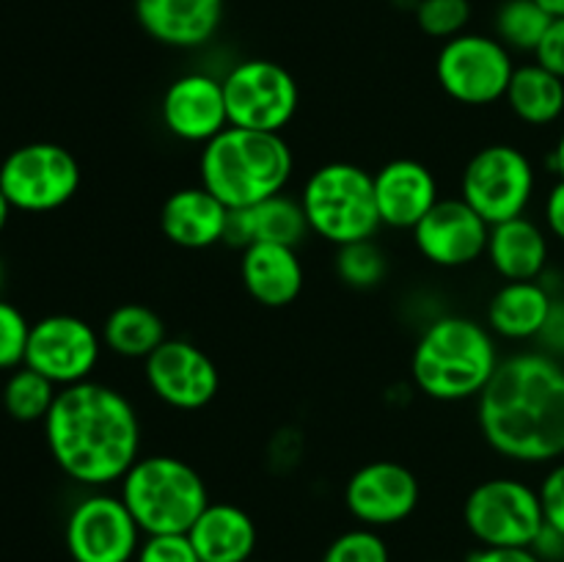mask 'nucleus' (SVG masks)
<instances>
[{
	"label": "nucleus",
	"instance_id": "obj_1",
	"mask_svg": "<svg viewBox=\"0 0 564 562\" xmlns=\"http://www.w3.org/2000/svg\"><path fill=\"white\" fill-rule=\"evenodd\" d=\"M477 422L496 455L516 463L564 457V364L549 353L501 358L477 397Z\"/></svg>",
	"mask_w": 564,
	"mask_h": 562
},
{
	"label": "nucleus",
	"instance_id": "obj_2",
	"mask_svg": "<svg viewBox=\"0 0 564 562\" xmlns=\"http://www.w3.org/2000/svg\"><path fill=\"white\" fill-rule=\"evenodd\" d=\"M42 424L55 466L86 488L121 483L141 457L135 406L99 380L61 389Z\"/></svg>",
	"mask_w": 564,
	"mask_h": 562
},
{
	"label": "nucleus",
	"instance_id": "obj_3",
	"mask_svg": "<svg viewBox=\"0 0 564 562\" xmlns=\"http://www.w3.org/2000/svg\"><path fill=\"white\" fill-rule=\"evenodd\" d=\"M501 364L496 336L479 320L441 314L424 325L411 358V375L424 397L460 402L482 395Z\"/></svg>",
	"mask_w": 564,
	"mask_h": 562
},
{
	"label": "nucleus",
	"instance_id": "obj_4",
	"mask_svg": "<svg viewBox=\"0 0 564 562\" xmlns=\"http://www.w3.org/2000/svg\"><path fill=\"white\" fill-rule=\"evenodd\" d=\"M292 171L295 158L281 132H259L231 125L204 143L198 158L202 187H207L229 209H248L284 193Z\"/></svg>",
	"mask_w": 564,
	"mask_h": 562
},
{
	"label": "nucleus",
	"instance_id": "obj_5",
	"mask_svg": "<svg viewBox=\"0 0 564 562\" xmlns=\"http://www.w3.org/2000/svg\"><path fill=\"white\" fill-rule=\"evenodd\" d=\"M119 496L143 534H187L209 505L202 474L174 455L138 457Z\"/></svg>",
	"mask_w": 564,
	"mask_h": 562
},
{
	"label": "nucleus",
	"instance_id": "obj_6",
	"mask_svg": "<svg viewBox=\"0 0 564 562\" xmlns=\"http://www.w3.org/2000/svg\"><path fill=\"white\" fill-rule=\"evenodd\" d=\"M301 204L308 229L336 248L372 240L383 226L375 202L372 174L345 160L314 169L303 185Z\"/></svg>",
	"mask_w": 564,
	"mask_h": 562
},
{
	"label": "nucleus",
	"instance_id": "obj_7",
	"mask_svg": "<svg viewBox=\"0 0 564 562\" xmlns=\"http://www.w3.org/2000/svg\"><path fill=\"white\" fill-rule=\"evenodd\" d=\"M538 187V171L523 149L490 143L474 152L460 176V198L490 226L527 215Z\"/></svg>",
	"mask_w": 564,
	"mask_h": 562
},
{
	"label": "nucleus",
	"instance_id": "obj_8",
	"mask_svg": "<svg viewBox=\"0 0 564 562\" xmlns=\"http://www.w3.org/2000/svg\"><path fill=\"white\" fill-rule=\"evenodd\" d=\"M80 163L66 147L33 141L11 149L0 163V191L20 213H53L80 187Z\"/></svg>",
	"mask_w": 564,
	"mask_h": 562
},
{
	"label": "nucleus",
	"instance_id": "obj_9",
	"mask_svg": "<svg viewBox=\"0 0 564 562\" xmlns=\"http://www.w3.org/2000/svg\"><path fill=\"white\" fill-rule=\"evenodd\" d=\"M463 521L479 545H532L545 527L540 494L516 477H490L474 485Z\"/></svg>",
	"mask_w": 564,
	"mask_h": 562
},
{
	"label": "nucleus",
	"instance_id": "obj_10",
	"mask_svg": "<svg viewBox=\"0 0 564 562\" xmlns=\"http://www.w3.org/2000/svg\"><path fill=\"white\" fill-rule=\"evenodd\" d=\"M435 75L446 97L460 105H494L507 97L516 64L512 53L496 36L460 33L441 47Z\"/></svg>",
	"mask_w": 564,
	"mask_h": 562
},
{
	"label": "nucleus",
	"instance_id": "obj_11",
	"mask_svg": "<svg viewBox=\"0 0 564 562\" xmlns=\"http://www.w3.org/2000/svg\"><path fill=\"white\" fill-rule=\"evenodd\" d=\"M224 97L229 125L259 132L284 130L301 102L290 69L268 58L240 61L224 77Z\"/></svg>",
	"mask_w": 564,
	"mask_h": 562
},
{
	"label": "nucleus",
	"instance_id": "obj_12",
	"mask_svg": "<svg viewBox=\"0 0 564 562\" xmlns=\"http://www.w3.org/2000/svg\"><path fill=\"white\" fill-rule=\"evenodd\" d=\"M141 527L113 494H88L72 507L64 543L72 562H132L141 549Z\"/></svg>",
	"mask_w": 564,
	"mask_h": 562
},
{
	"label": "nucleus",
	"instance_id": "obj_13",
	"mask_svg": "<svg viewBox=\"0 0 564 562\" xmlns=\"http://www.w3.org/2000/svg\"><path fill=\"white\" fill-rule=\"evenodd\" d=\"M102 336L75 314H47L31 325L25 367L36 369L58 389L91 380L99 364Z\"/></svg>",
	"mask_w": 564,
	"mask_h": 562
},
{
	"label": "nucleus",
	"instance_id": "obj_14",
	"mask_svg": "<svg viewBox=\"0 0 564 562\" xmlns=\"http://www.w3.org/2000/svg\"><path fill=\"white\" fill-rule=\"evenodd\" d=\"M143 375L154 397L176 411H202L220 389L215 361L187 339H165L143 361Z\"/></svg>",
	"mask_w": 564,
	"mask_h": 562
},
{
	"label": "nucleus",
	"instance_id": "obj_15",
	"mask_svg": "<svg viewBox=\"0 0 564 562\" xmlns=\"http://www.w3.org/2000/svg\"><path fill=\"white\" fill-rule=\"evenodd\" d=\"M422 499V485L416 474L397 461L364 463L347 479L345 505L364 527H394L416 512Z\"/></svg>",
	"mask_w": 564,
	"mask_h": 562
},
{
	"label": "nucleus",
	"instance_id": "obj_16",
	"mask_svg": "<svg viewBox=\"0 0 564 562\" xmlns=\"http://www.w3.org/2000/svg\"><path fill=\"white\" fill-rule=\"evenodd\" d=\"M490 224L460 196L441 198L416 226L413 242L430 264L466 268L488 251Z\"/></svg>",
	"mask_w": 564,
	"mask_h": 562
},
{
	"label": "nucleus",
	"instance_id": "obj_17",
	"mask_svg": "<svg viewBox=\"0 0 564 562\" xmlns=\"http://www.w3.org/2000/svg\"><path fill=\"white\" fill-rule=\"evenodd\" d=\"M160 119L174 138L185 143H209L229 127L224 80L202 72L182 75L165 88Z\"/></svg>",
	"mask_w": 564,
	"mask_h": 562
},
{
	"label": "nucleus",
	"instance_id": "obj_18",
	"mask_svg": "<svg viewBox=\"0 0 564 562\" xmlns=\"http://www.w3.org/2000/svg\"><path fill=\"white\" fill-rule=\"evenodd\" d=\"M380 224L391 229H411L441 202L438 180L424 163L397 158L372 174Z\"/></svg>",
	"mask_w": 564,
	"mask_h": 562
},
{
	"label": "nucleus",
	"instance_id": "obj_19",
	"mask_svg": "<svg viewBox=\"0 0 564 562\" xmlns=\"http://www.w3.org/2000/svg\"><path fill=\"white\" fill-rule=\"evenodd\" d=\"M138 25L160 44L193 50L224 22V0H135Z\"/></svg>",
	"mask_w": 564,
	"mask_h": 562
},
{
	"label": "nucleus",
	"instance_id": "obj_20",
	"mask_svg": "<svg viewBox=\"0 0 564 562\" xmlns=\"http://www.w3.org/2000/svg\"><path fill=\"white\" fill-rule=\"evenodd\" d=\"M226 220H229V207L202 185L180 187L165 198L160 209L163 235L187 251H202L224 242Z\"/></svg>",
	"mask_w": 564,
	"mask_h": 562
},
{
	"label": "nucleus",
	"instance_id": "obj_21",
	"mask_svg": "<svg viewBox=\"0 0 564 562\" xmlns=\"http://www.w3.org/2000/svg\"><path fill=\"white\" fill-rule=\"evenodd\" d=\"M240 279L248 295L268 309H284L303 292V262L297 248L253 242L242 248Z\"/></svg>",
	"mask_w": 564,
	"mask_h": 562
},
{
	"label": "nucleus",
	"instance_id": "obj_22",
	"mask_svg": "<svg viewBox=\"0 0 564 562\" xmlns=\"http://www.w3.org/2000/svg\"><path fill=\"white\" fill-rule=\"evenodd\" d=\"M308 231L312 229H308L301 198L279 193L248 209H229L224 242L235 248H248L253 242H279V246L297 248L306 240Z\"/></svg>",
	"mask_w": 564,
	"mask_h": 562
},
{
	"label": "nucleus",
	"instance_id": "obj_23",
	"mask_svg": "<svg viewBox=\"0 0 564 562\" xmlns=\"http://www.w3.org/2000/svg\"><path fill=\"white\" fill-rule=\"evenodd\" d=\"M202 562H248L257 549V523L231 501H209L187 532Z\"/></svg>",
	"mask_w": 564,
	"mask_h": 562
},
{
	"label": "nucleus",
	"instance_id": "obj_24",
	"mask_svg": "<svg viewBox=\"0 0 564 562\" xmlns=\"http://www.w3.org/2000/svg\"><path fill=\"white\" fill-rule=\"evenodd\" d=\"M488 259L505 281H538L549 270V235L527 215L490 226Z\"/></svg>",
	"mask_w": 564,
	"mask_h": 562
},
{
	"label": "nucleus",
	"instance_id": "obj_25",
	"mask_svg": "<svg viewBox=\"0 0 564 562\" xmlns=\"http://www.w3.org/2000/svg\"><path fill=\"white\" fill-rule=\"evenodd\" d=\"M554 292L543 281H505L488 303V328L510 342L538 339L549 320Z\"/></svg>",
	"mask_w": 564,
	"mask_h": 562
},
{
	"label": "nucleus",
	"instance_id": "obj_26",
	"mask_svg": "<svg viewBox=\"0 0 564 562\" xmlns=\"http://www.w3.org/2000/svg\"><path fill=\"white\" fill-rule=\"evenodd\" d=\"M507 105L529 127H549L564 114V80L540 64L516 66Z\"/></svg>",
	"mask_w": 564,
	"mask_h": 562
},
{
	"label": "nucleus",
	"instance_id": "obj_27",
	"mask_svg": "<svg viewBox=\"0 0 564 562\" xmlns=\"http://www.w3.org/2000/svg\"><path fill=\"white\" fill-rule=\"evenodd\" d=\"M102 345L121 358H141L147 361L169 336H165V323L152 306L143 303H121L105 317Z\"/></svg>",
	"mask_w": 564,
	"mask_h": 562
},
{
	"label": "nucleus",
	"instance_id": "obj_28",
	"mask_svg": "<svg viewBox=\"0 0 564 562\" xmlns=\"http://www.w3.org/2000/svg\"><path fill=\"white\" fill-rule=\"evenodd\" d=\"M58 386L53 380H47L44 375H39L31 367H17L11 369L9 380L3 383V408L14 422L33 424L44 422L53 408L55 397H58Z\"/></svg>",
	"mask_w": 564,
	"mask_h": 562
},
{
	"label": "nucleus",
	"instance_id": "obj_29",
	"mask_svg": "<svg viewBox=\"0 0 564 562\" xmlns=\"http://www.w3.org/2000/svg\"><path fill=\"white\" fill-rule=\"evenodd\" d=\"M554 17L538 3V0H505L496 11V39L505 44L507 50H518V53H534L549 31Z\"/></svg>",
	"mask_w": 564,
	"mask_h": 562
},
{
	"label": "nucleus",
	"instance_id": "obj_30",
	"mask_svg": "<svg viewBox=\"0 0 564 562\" xmlns=\"http://www.w3.org/2000/svg\"><path fill=\"white\" fill-rule=\"evenodd\" d=\"M386 270H389V262L375 240L339 246V253H336V273L352 290H372L386 279Z\"/></svg>",
	"mask_w": 564,
	"mask_h": 562
},
{
	"label": "nucleus",
	"instance_id": "obj_31",
	"mask_svg": "<svg viewBox=\"0 0 564 562\" xmlns=\"http://www.w3.org/2000/svg\"><path fill=\"white\" fill-rule=\"evenodd\" d=\"M416 22L430 39L449 42L466 33V25L471 22V3L468 0H419Z\"/></svg>",
	"mask_w": 564,
	"mask_h": 562
},
{
	"label": "nucleus",
	"instance_id": "obj_32",
	"mask_svg": "<svg viewBox=\"0 0 564 562\" xmlns=\"http://www.w3.org/2000/svg\"><path fill=\"white\" fill-rule=\"evenodd\" d=\"M323 562H391V554L386 540L372 527H358L330 540Z\"/></svg>",
	"mask_w": 564,
	"mask_h": 562
},
{
	"label": "nucleus",
	"instance_id": "obj_33",
	"mask_svg": "<svg viewBox=\"0 0 564 562\" xmlns=\"http://www.w3.org/2000/svg\"><path fill=\"white\" fill-rule=\"evenodd\" d=\"M31 325L25 314L14 303L0 298V369H17L25 364L28 339H31Z\"/></svg>",
	"mask_w": 564,
	"mask_h": 562
},
{
	"label": "nucleus",
	"instance_id": "obj_34",
	"mask_svg": "<svg viewBox=\"0 0 564 562\" xmlns=\"http://www.w3.org/2000/svg\"><path fill=\"white\" fill-rule=\"evenodd\" d=\"M135 562H202L187 534H147Z\"/></svg>",
	"mask_w": 564,
	"mask_h": 562
},
{
	"label": "nucleus",
	"instance_id": "obj_35",
	"mask_svg": "<svg viewBox=\"0 0 564 562\" xmlns=\"http://www.w3.org/2000/svg\"><path fill=\"white\" fill-rule=\"evenodd\" d=\"M540 505H543V518L549 527L564 534V461L554 463L538 488Z\"/></svg>",
	"mask_w": 564,
	"mask_h": 562
},
{
	"label": "nucleus",
	"instance_id": "obj_36",
	"mask_svg": "<svg viewBox=\"0 0 564 562\" xmlns=\"http://www.w3.org/2000/svg\"><path fill=\"white\" fill-rule=\"evenodd\" d=\"M534 64L554 72L556 77L564 80V17H554L551 20L549 31L543 33L538 50H534Z\"/></svg>",
	"mask_w": 564,
	"mask_h": 562
},
{
	"label": "nucleus",
	"instance_id": "obj_37",
	"mask_svg": "<svg viewBox=\"0 0 564 562\" xmlns=\"http://www.w3.org/2000/svg\"><path fill=\"white\" fill-rule=\"evenodd\" d=\"M538 342L543 345V353H549V356H554V358L564 356V295L562 292L560 295H554L549 320H545Z\"/></svg>",
	"mask_w": 564,
	"mask_h": 562
},
{
	"label": "nucleus",
	"instance_id": "obj_38",
	"mask_svg": "<svg viewBox=\"0 0 564 562\" xmlns=\"http://www.w3.org/2000/svg\"><path fill=\"white\" fill-rule=\"evenodd\" d=\"M468 562H543L532 545H479Z\"/></svg>",
	"mask_w": 564,
	"mask_h": 562
},
{
	"label": "nucleus",
	"instance_id": "obj_39",
	"mask_svg": "<svg viewBox=\"0 0 564 562\" xmlns=\"http://www.w3.org/2000/svg\"><path fill=\"white\" fill-rule=\"evenodd\" d=\"M543 218L545 229H549L556 240L564 242V180H556L554 185H551L543 204Z\"/></svg>",
	"mask_w": 564,
	"mask_h": 562
},
{
	"label": "nucleus",
	"instance_id": "obj_40",
	"mask_svg": "<svg viewBox=\"0 0 564 562\" xmlns=\"http://www.w3.org/2000/svg\"><path fill=\"white\" fill-rule=\"evenodd\" d=\"M532 551L543 562H564V534L545 523L538 538H534Z\"/></svg>",
	"mask_w": 564,
	"mask_h": 562
},
{
	"label": "nucleus",
	"instance_id": "obj_41",
	"mask_svg": "<svg viewBox=\"0 0 564 562\" xmlns=\"http://www.w3.org/2000/svg\"><path fill=\"white\" fill-rule=\"evenodd\" d=\"M549 165H551V171L560 176V180H564V132L560 136V141H556V147L551 149Z\"/></svg>",
	"mask_w": 564,
	"mask_h": 562
},
{
	"label": "nucleus",
	"instance_id": "obj_42",
	"mask_svg": "<svg viewBox=\"0 0 564 562\" xmlns=\"http://www.w3.org/2000/svg\"><path fill=\"white\" fill-rule=\"evenodd\" d=\"M11 213H14V207H11L9 198H6L3 191H0V235H3V229H6V226H9Z\"/></svg>",
	"mask_w": 564,
	"mask_h": 562
},
{
	"label": "nucleus",
	"instance_id": "obj_43",
	"mask_svg": "<svg viewBox=\"0 0 564 562\" xmlns=\"http://www.w3.org/2000/svg\"><path fill=\"white\" fill-rule=\"evenodd\" d=\"M551 17H564V0H538Z\"/></svg>",
	"mask_w": 564,
	"mask_h": 562
},
{
	"label": "nucleus",
	"instance_id": "obj_44",
	"mask_svg": "<svg viewBox=\"0 0 564 562\" xmlns=\"http://www.w3.org/2000/svg\"><path fill=\"white\" fill-rule=\"evenodd\" d=\"M0 287H3V264H0Z\"/></svg>",
	"mask_w": 564,
	"mask_h": 562
},
{
	"label": "nucleus",
	"instance_id": "obj_45",
	"mask_svg": "<svg viewBox=\"0 0 564 562\" xmlns=\"http://www.w3.org/2000/svg\"><path fill=\"white\" fill-rule=\"evenodd\" d=\"M248 562H253V560H248Z\"/></svg>",
	"mask_w": 564,
	"mask_h": 562
}]
</instances>
